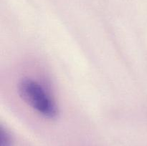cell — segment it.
Here are the masks:
<instances>
[{"label": "cell", "mask_w": 147, "mask_h": 146, "mask_svg": "<svg viewBox=\"0 0 147 146\" xmlns=\"http://www.w3.org/2000/svg\"><path fill=\"white\" fill-rule=\"evenodd\" d=\"M20 96L37 113L48 119L58 115V107L45 89L35 80L23 79L18 86Z\"/></svg>", "instance_id": "6da1fadb"}, {"label": "cell", "mask_w": 147, "mask_h": 146, "mask_svg": "<svg viewBox=\"0 0 147 146\" xmlns=\"http://www.w3.org/2000/svg\"><path fill=\"white\" fill-rule=\"evenodd\" d=\"M0 146H13L11 136L2 127L0 130Z\"/></svg>", "instance_id": "7a4b0ae2"}]
</instances>
